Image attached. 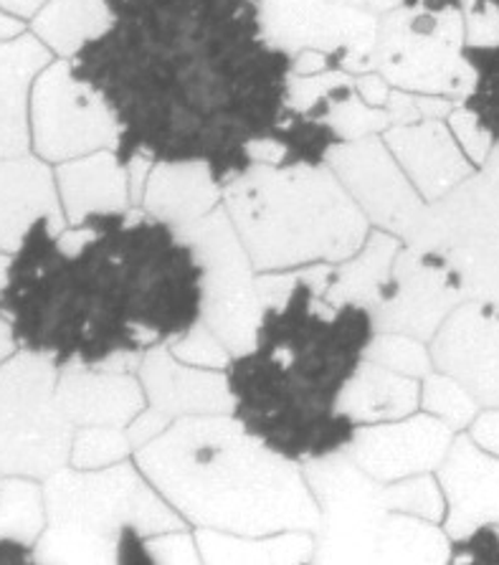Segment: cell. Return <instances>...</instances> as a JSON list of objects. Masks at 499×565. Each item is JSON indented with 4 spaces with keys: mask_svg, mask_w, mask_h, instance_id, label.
<instances>
[{
    "mask_svg": "<svg viewBox=\"0 0 499 565\" xmlns=\"http://www.w3.org/2000/svg\"><path fill=\"white\" fill-rule=\"evenodd\" d=\"M109 29L72 72L119 125L117 158L209 162L221 185L254 166L287 113L295 64L269 44L262 0H107Z\"/></svg>",
    "mask_w": 499,
    "mask_h": 565,
    "instance_id": "cell-1",
    "label": "cell"
},
{
    "mask_svg": "<svg viewBox=\"0 0 499 565\" xmlns=\"http://www.w3.org/2000/svg\"><path fill=\"white\" fill-rule=\"evenodd\" d=\"M0 312L15 342L59 367L102 365L201 322L203 267L178 228L135 205L92 213L62 234L39 218L13 254Z\"/></svg>",
    "mask_w": 499,
    "mask_h": 565,
    "instance_id": "cell-2",
    "label": "cell"
},
{
    "mask_svg": "<svg viewBox=\"0 0 499 565\" xmlns=\"http://www.w3.org/2000/svg\"><path fill=\"white\" fill-rule=\"evenodd\" d=\"M322 277L325 264L259 274L256 340L226 365L231 414L297 465L350 447L358 426L340 396L378 332L365 307L330 302Z\"/></svg>",
    "mask_w": 499,
    "mask_h": 565,
    "instance_id": "cell-3",
    "label": "cell"
},
{
    "mask_svg": "<svg viewBox=\"0 0 499 565\" xmlns=\"http://www.w3.org/2000/svg\"><path fill=\"white\" fill-rule=\"evenodd\" d=\"M132 459L191 527L236 535L312 530L320 508L305 469L234 414L185 416Z\"/></svg>",
    "mask_w": 499,
    "mask_h": 565,
    "instance_id": "cell-4",
    "label": "cell"
},
{
    "mask_svg": "<svg viewBox=\"0 0 499 565\" xmlns=\"http://www.w3.org/2000/svg\"><path fill=\"white\" fill-rule=\"evenodd\" d=\"M223 205L259 274L340 264L363 249L373 231L327 162H254L223 185Z\"/></svg>",
    "mask_w": 499,
    "mask_h": 565,
    "instance_id": "cell-5",
    "label": "cell"
},
{
    "mask_svg": "<svg viewBox=\"0 0 499 565\" xmlns=\"http://www.w3.org/2000/svg\"><path fill=\"white\" fill-rule=\"evenodd\" d=\"M44 502L36 563L150 565V537L191 527L135 459L102 469H59L46 477Z\"/></svg>",
    "mask_w": 499,
    "mask_h": 565,
    "instance_id": "cell-6",
    "label": "cell"
},
{
    "mask_svg": "<svg viewBox=\"0 0 499 565\" xmlns=\"http://www.w3.org/2000/svg\"><path fill=\"white\" fill-rule=\"evenodd\" d=\"M302 469L320 508L315 563H452V537L442 522L395 512L385 482L363 472L348 449L305 461Z\"/></svg>",
    "mask_w": 499,
    "mask_h": 565,
    "instance_id": "cell-7",
    "label": "cell"
},
{
    "mask_svg": "<svg viewBox=\"0 0 499 565\" xmlns=\"http://www.w3.org/2000/svg\"><path fill=\"white\" fill-rule=\"evenodd\" d=\"M403 244L438 256L467 299L499 305V142L475 173L426 203Z\"/></svg>",
    "mask_w": 499,
    "mask_h": 565,
    "instance_id": "cell-8",
    "label": "cell"
},
{
    "mask_svg": "<svg viewBox=\"0 0 499 565\" xmlns=\"http://www.w3.org/2000/svg\"><path fill=\"white\" fill-rule=\"evenodd\" d=\"M54 355L23 348L0 363V477L46 479L72 459L76 426L59 404Z\"/></svg>",
    "mask_w": 499,
    "mask_h": 565,
    "instance_id": "cell-9",
    "label": "cell"
},
{
    "mask_svg": "<svg viewBox=\"0 0 499 565\" xmlns=\"http://www.w3.org/2000/svg\"><path fill=\"white\" fill-rule=\"evenodd\" d=\"M464 46V11L399 6L381 15L373 64L393 89L461 102L475 84Z\"/></svg>",
    "mask_w": 499,
    "mask_h": 565,
    "instance_id": "cell-10",
    "label": "cell"
},
{
    "mask_svg": "<svg viewBox=\"0 0 499 565\" xmlns=\"http://www.w3.org/2000/svg\"><path fill=\"white\" fill-rule=\"evenodd\" d=\"M178 234L193 246L203 267L201 320L216 332L231 355L252 350L259 330L264 305L256 287V271L226 205L209 216L180 226Z\"/></svg>",
    "mask_w": 499,
    "mask_h": 565,
    "instance_id": "cell-11",
    "label": "cell"
},
{
    "mask_svg": "<svg viewBox=\"0 0 499 565\" xmlns=\"http://www.w3.org/2000/svg\"><path fill=\"white\" fill-rule=\"evenodd\" d=\"M119 125L102 94L54 58L31 92V148L41 160L66 162L97 150H115Z\"/></svg>",
    "mask_w": 499,
    "mask_h": 565,
    "instance_id": "cell-12",
    "label": "cell"
},
{
    "mask_svg": "<svg viewBox=\"0 0 499 565\" xmlns=\"http://www.w3.org/2000/svg\"><path fill=\"white\" fill-rule=\"evenodd\" d=\"M262 21L269 44L291 58L320 51L338 72H375L381 15L373 11L332 0H262Z\"/></svg>",
    "mask_w": 499,
    "mask_h": 565,
    "instance_id": "cell-13",
    "label": "cell"
},
{
    "mask_svg": "<svg viewBox=\"0 0 499 565\" xmlns=\"http://www.w3.org/2000/svg\"><path fill=\"white\" fill-rule=\"evenodd\" d=\"M325 162L363 209L373 228H383L406 242L426 201L403 173L383 135L335 145Z\"/></svg>",
    "mask_w": 499,
    "mask_h": 565,
    "instance_id": "cell-14",
    "label": "cell"
},
{
    "mask_svg": "<svg viewBox=\"0 0 499 565\" xmlns=\"http://www.w3.org/2000/svg\"><path fill=\"white\" fill-rule=\"evenodd\" d=\"M137 375L148 396V408L127 426L132 449L145 447L178 418L234 411L226 371H211V367L178 361L168 342L142 355Z\"/></svg>",
    "mask_w": 499,
    "mask_h": 565,
    "instance_id": "cell-15",
    "label": "cell"
},
{
    "mask_svg": "<svg viewBox=\"0 0 499 565\" xmlns=\"http://www.w3.org/2000/svg\"><path fill=\"white\" fill-rule=\"evenodd\" d=\"M461 302H469L461 279L438 256L401 246L381 305L373 310L378 332H406L432 342Z\"/></svg>",
    "mask_w": 499,
    "mask_h": 565,
    "instance_id": "cell-16",
    "label": "cell"
},
{
    "mask_svg": "<svg viewBox=\"0 0 499 565\" xmlns=\"http://www.w3.org/2000/svg\"><path fill=\"white\" fill-rule=\"evenodd\" d=\"M456 431L426 411L395 422L360 424L348 454L378 482H399L416 475L436 472L449 454Z\"/></svg>",
    "mask_w": 499,
    "mask_h": 565,
    "instance_id": "cell-17",
    "label": "cell"
},
{
    "mask_svg": "<svg viewBox=\"0 0 499 565\" xmlns=\"http://www.w3.org/2000/svg\"><path fill=\"white\" fill-rule=\"evenodd\" d=\"M428 348L436 371L459 381L481 408L499 406V305L461 302Z\"/></svg>",
    "mask_w": 499,
    "mask_h": 565,
    "instance_id": "cell-18",
    "label": "cell"
},
{
    "mask_svg": "<svg viewBox=\"0 0 499 565\" xmlns=\"http://www.w3.org/2000/svg\"><path fill=\"white\" fill-rule=\"evenodd\" d=\"M436 477L446 498L442 525L452 541L499 525V457L477 447L467 431L456 434Z\"/></svg>",
    "mask_w": 499,
    "mask_h": 565,
    "instance_id": "cell-19",
    "label": "cell"
},
{
    "mask_svg": "<svg viewBox=\"0 0 499 565\" xmlns=\"http://www.w3.org/2000/svg\"><path fill=\"white\" fill-rule=\"evenodd\" d=\"M383 140L426 203L442 199L477 170L446 119L393 125L383 132Z\"/></svg>",
    "mask_w": 499,
    "mask_h": 565,
    "instance_id": "cell-20",
    "label": "cell"
},
{
    "mask_svg": "<svg viewBox=\"0 0 499 565\" xmlns=\"http://www.w3.org/2000/svg\"><path fill=\"white\" fill-rule=\"evenodd\" d=\"M59 404L76 429L82 426L127 429L148 408V396L137 373L68 363L59 373Z\"/></svg>",
    "mask_w": 499,
    "mask_h": 565,
    "instance_id": "cell-21",
    "label": "cell"
},
{
    "mask_svg": "<svg viewBox=\"0 0 499 565\" xmlns=\"http://www.w3.org/2000/svg\"><path fill=\"white\" fill-rule=\"evenodd\" d=\"M39 218H49L59 234L68 226L56 173L39 156L0 160V252H19Z\"/></svg>",
    "mask_w": 499,
    "mask_h": 565,
    "instance_id": "cell-22",
    "label": "cell"
},
{
    "mask_svg": "<svg viewBox=\"0 0 499 565\" xmlns=\"http://www.w3.org/2000/svg\"><path fill=\"white\" fill-rule=\"evenodd\" d=\"M51 62L54 51L33 31L0 41V160L29 156L33 82Z\"/></svg>",
    "mask_w": 499,
    "mask_h": 565,
    "instance_id": "cell-23",
    "label": "cell"
},
{
    "mask_svg": "<svg viewBox=\"0 0 499 565\" xmlns=\"http://www.w3.org/2000/svg\"><path fill=\"white\" fill-rule=\"evenodd\" d=\"M54 173L68 226L82 224L92 213L132 209L130 170L115 150L59 162Z\"/></svg>",
    "mask_w": 499,
    "mask_h": 565,
    "instance_id": "cell-24",
    "label": "cell"
},
{
    "mask_svg": "<svg viewBox=\"0 0 499 565\" xmlns=\"http://www.w3.org/2000/svg\"><path fill=\"white\" fill-rule=\"evenodd\" d=\"M223 203V185L209 162H155L140 209L173 228L209 216Z\"/></svg>",
    "mask_w": 499,
    "mask_h": 565,
    "instance_id": "cell-25",
    "label": "cell"
},
{
    "mask_svg": "<svg viewBox=\"0 0 499 565\" xmlns=\"http://www.w3.org/2000/svg\"><path fill=\"white\" fill-rule=\"evenodd\" d=\"M403 242L383 228L370 231L368 242L355 256L340 264H325L322 292L335 305H358L373 315L383 289L391 281L395 256Z\"/></svg>",
    "mask_w": 499,
    "mask_h": 565,
    "instance_id": "cell-26",
    "label": "cell"
},
{
    "mask_svg": "<svg viewBox=\"0 0 499 565\" xmlns=\"http://www.w3.org/2000/svg\"><path fill=\"white\" fill-rule=\"evenodd\" d=\"M340 414L352 424H381L421 411V379L363 361L340 396Z\"/></svg>",
    "mask_w": 499,
    "mask_h": 565,
    "instance_id": "cell-27",
    "label": "cell"
},
{
    "mask_svg": "<svg viewBox=\"0 0 499 565\" xmlns=\"http://www.w3.org/2000/svg\"><path fill=\"white\" fill-rule=\"evenodd\" d=\"M203 563L216 565H272V563H315L312 530H284L272 535H236L195 527Z\"/></svg>",
    "mask_w": 499,
    "mask_h": 565,
    "instance_id": "cell-28",
    "label": "cell"
},
{
    "mask_svg": "<svg viewBox=\"0 0 499 565\" xmlns=\"http://www.w3.org/2000/svg\"><path fill=\"white\" fill-rule=\"evenodd\" d=\"M112 23L107 0H49L31 19V31L59 58H74Z\"/></svg>",
    "mask_w": 499,
    "mask_h": 565,
    "instance_id": "cell-29",
    "label": "cell"
},
{
    "mask_svg": "<svg viewBox=\"0 0 499 565\" xmlns=\"http://www.w3.org/2000/svg\"><path fill=\"white\" fill-rule=\"evenodd\" d=\"M46 527L44 490L31 477H0V541L36 545Z\"/></svg>",
    "mask_w": 499,
    "mask_h": 565,
    "instance_id": "cell-30",
    "label": "cell"
},
{
    "mask_svg": "<svg viewBox=\"0 0 499 565\" xmlns=\"http://www.w3.org/2000/svg\"><path fill=\"white\" fill-rule=\"evenodd\" d=\"M464 58L475 72V84L461 99V105L477 117L481 130L499 142V41L489 46L467 44Z\"/></svg>",
    "mask_w": 499,
    "mask_h": 565,
    "instance_id": "cell-31",
    "label": "cell"
},
{
    "mask_svg": "<svg viewBox=\"0 0 499 565\" xmlns=\"http://www.w3.org/2000/svg\"><path fill=\"white\" fill-rule=\"evenodd\" d=\"M421 411L432 414L454 429L467 431L481 411L479 401L464 385L442 371H432L421 381Z\"/></svg>",
    "mask_w": 499,
    "mask_h": 565,
    "instance_id": "cell-32",
    "label": "cell"
},
{
    "mask_svg": "<svg viewBox=\"0 0 499 565\" xmlns=\"http://www.w3.org/2000/svg\"><path fill=\"white\" fill-rule=\"evenodd\" d=\"M365 361L391 367L395 373L411 375V379L424 381L428 373L436 371L432 348L426 340H418L406 332H375L365 350Z\"/></svg>",
    "mask_w": 499,
    "mask_h": 565,
    "instance_id": "cell-33",
    "label": "cell"
},
{
    "mask_svg": "<svg viewBox=\"0 0 499 565\" xmlns=\"http://www.w3.org/2000/svg\"><path fill=\"white\" fill-rule=\"evenodd\" d=\"M130 454H135V449L130 436H127V429H115V426H82L74 434L68 465L76 469H102L130 459Z\"/></svg>",
    "mask_w": 499,
    "mask_h": 565,
    "instance_id": "cell-34",
    "label": "cell"
},
{
    "mask_svg": "<svg viewBox=\"0 0 499 565\" xmlns=\"http://www.w3.org/2000/svg\"><path fill=\"white\" fill-rule=\"evenodd\" d=\"M168 348L173 350L178 361L195 367H211V371H226L231 363V350L223 345L221 338L203 320L195 322L183 335L170 340Z\"/></svg>",
    "mask_w": 499,
    "mask_h": 565,
    "instance_id": "cell-35",
    "label": "cell"
},
{
    "mask_svg": "<svg viewBox=\"0 0 499 565\" xmlns=\"http://www.w3.org/2000/svg\"><path fill=\"white\" fill-rule=\"evenodd\" d=\"M446 122H449L452 132L456 135V140H459L461 150L467 152L469 160L479 168L481 162L489 158V152H492V148H495L492 137H489L485 130H481V125L477 122V117L471 115L469 109L461 105V102L452 109V115L446 117Z\"/></svg>",
    "mask_w": 499,
    "mask_h": 565,
    "instance_id": "cell-36",
    "label": "cell"
},
{
    "mask_svg": "<svg viewBox=\"0 0 499 565\" xmlns=\"http://www.w3.org/2000/svg\"><path fill=\"white\" fill-rule=\"evenodd\" d=\"M148 547H150L152 563H166V565H170V563H178V565L203 563L195 530L191 533V527L155 535L148 541Z\"/></svg>",
    "mask_w": 499,
    "mask_h": 565,
    "instance_id": "cell-37",
    "label": "cell"
},
{
    "mask_svg": "<svg viewBox=\"0 0 499 565\" xmlns=\"http://www.w3.org/2000/svg\"><path fill=\"white\" fill-rule=\"evenodd\" d=\"M452 563H499V525H481L452 541Z\"/></svg>",
    "mask_w": 499,
    "mask_h": 565,
    "instance_id": "cell-38",
    "label": "cell"
},
{
    "mask_svg": "<svg viewBox=\"0 0 499 565\" xmlns=\"http://www.w3.org/2000/svg\"><path fill=\"white\" fill-rule=\"evenodd\" d=\"M471 441L489 454L499 457V406L497 408H481L475 422L467 429Z\"/></svg>",
    "mask_w": 499,
    "mask_h": 565,
    "instance_id": "cell-39",
    "label": "cell"
},
{
    "mask_svg": "<svg viewBox=\"0 0 499 565\" xmlns=\"http://www.w3.org/2000/svg\"><path fill=\"white\" fill-rule=\"evenodd\" d=\"M355 89L360 92V97H363L368 105H373V107H385V105H389V97H391V92H393L391 84L385 82L378 72L355 74Z\"/></svg>",
    "mask_w": 499,
    "mask_h": 565,
    "instance_id": "cell-40",
    "label": "cell"
},
{
    "mask_svg": "<svg viewBox=\"0 0 499 565\" xmlns=\"http://www.w3.org/2000/svg\"><path fill=\"white\" fill-rule=\"evenodd\" d=\"M49 0H0V8H6L8 13L19 15V19H33Z\"/></svg>",
    "mask_w": 499,
    "mask_h": 565,
    "instance_id": "cell-41",
    "label": "cell"
},
{
    "mask_svg": "<svg viewBox=\"0 0 499 565\" xmlns=\"http://www.w3.org/2000/svg\"><path fill=\"white\" fill-rule=\"evenodd\" d=\"M25 33V23L19 15L8 13L6 8H0V41H11V39H19Z\"/></svg>",
    "mask_w": 499,
    "mask_h": 565,
    "instance_id": "cell-42",
    "label": "cell"
},
{
    "mask_svg": "<svg viewBox=\"0 0 499 565\" xmlns=\"http://www.w3.org/2000/svg\"><path fill=\"white\" fill-rule=\"evenodd\" d=\"M469 0H403L408 8H426V11H464Z\"/></svg>",
    "mask_w": 499,
    "mask_h": 565,
    "instance_id": "cell-43",
    "label": "cell"
},
{
    "mask_svg": "<svg viewBox=\"0 0 499 565\" xmlns=\"http://www.w3.org/2000/svg\"><path fill=\"white\" fill-rule=\"evenodd\" d=\"M332 3H346V6H358L365 8V11H373L378 15L393 11V8L403 6V0H332Z\"/></svg>",
    "mask_w": 499,
    "mask_h": 565,
    "instance_id": "cell-44",
    "label": "cell"
},
{
    "mask_svg": "<svg viewBox=\"0 0 499 565\" xmlns=\"http://www.w3.org/2000/svg\"><path fill=\"white\" fill-rule=\"evenodd\" d=\"M13 350H15L13 324L3 312H0V363H3L6 358H11Z\"/></svg>",
    "mask_w": 499,
    "mask_h": 565,
    "instance_id": "cell-45",
    "label": "cell"
},
{
    "mask_svg": "<svg viewBox=\"0 0 499 565\" xmlns=\"http://www.w3.org/2000/svg\"><path fill=\"white\" fill-rule=\"evenodd\" d=\"M8 252H0V289L8 285V269H11L13 256H6Z\"/></svg>",
    "mask_w": 499,
    "mask_h": 565,
    "instance_id": "cell-46",
    "label": "cell"
}]
</instances>
